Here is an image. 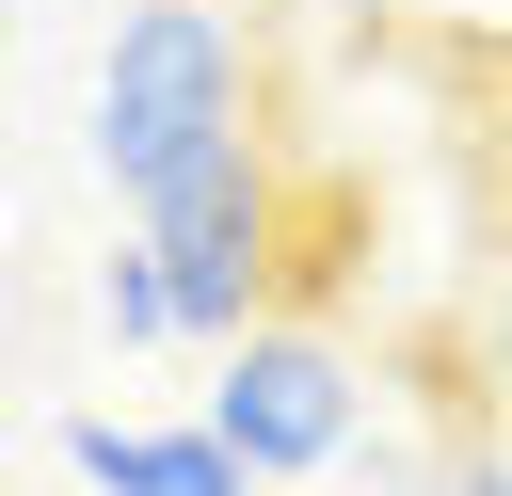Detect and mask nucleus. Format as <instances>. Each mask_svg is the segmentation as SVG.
<instances>
[{"mask_svg":"<svg viewBox=\"0 0 512 496\" xmlns=\"http://www.w3.org/2000/svg\"><path fill=\"white\" fill-rule=\"evenodd\" d=\"M96 336H112V352H160V336H176V272H160V240H112V256H96Z\"/></svg>","mask_w":512,"mask_h":496,"instance_id":"nucleus-5","label":"nucleus"},{"mask_svg":"<svg viewBox=\"0 0 512 496\" xmlns=\"http://www.w3.org/2000/svg\"><path fill=\"white\" fill-rule=\"evenodd\" d=\"M480 384H496V432H512V288H496V320H480Z\"/></svg>","mask_w":512,"mask_h":496,"instance_id":"nucleus-6","label":"nucleus"},{"mask_svg":"<svg viewBox=\"0 0 512 496\" xmlns=\"http://www.w3.org/2000/svg\"><path fill=\"white\" fill-rule=\"evenodd\" d=\"M0 32H16V0H0Z\"/></svg>","mask_w":512,"mask_h":496,"instance_id":"nucleus-8","label":"nucleus"},{"mask_svg":"<svg viewBox=\"0 0 512 496\" xmlns=\"http://www.w3.org/2000/svg\"><path fill=\"white\" fill-rule=\"evenodd\" d=\"M144 240H160V272H176V336H256L272 320V272H288V192H272V160L256 144H224V160H192L160 208H144Z\"/></svg>","mask_w":512,"mask_h":496,"instance_id":"nucleus-2","label":"nucleus"},{"mask_svg":"<svg viewBox=\"0 0 512 496\" xmlns=\"http://www.w3.org/2000/svg\"><path fill=\"white\" fill-rule=\"evenodd\" d=\"M448 496H512V448H480V464H448Z\"/></svg>","mask_w":512,"mask_h":496,"instance_id":"nucleus-7","label":"nucleus"},{"mask_svg":"<svg viewBox=\"0 0 512 496\" xmlns=\"http://www.w3.org/2000/svg\"><path fill=\"white\" fill-rule=\"evenodd\" d=\"M208 432H224L256 480H320V464H352V432H368V384H352V352H336L320 320H256V336H224Z\"/></svg>","mask_w":512,"mask_h":496,"instance_id":"nucleus-3","label":"nucleus"},{"mask_svg":"<svg viewBox=\"0 0 512 496\" xmlns=\"http://www.w3.org/2000/svg\"><path fill=\"white\" fill-rule=\"evenodd\" d=\"M64 464H80L96 496H256V464H240L208 416H176V432H144V416H64Z\"/></svg>","mask_w":512,"mask_h":496,"instance_id":"nucleus-4","label":"nucleus"},{"mask_svg":"<svg viewBox=\"0 0 512 496\" xmlns=\"http://www.w3.org/2000/svg\"><path fill=\"white\" fill-rule=\"evenodd\" d=\"M80 144H96V176H112L128 208H160L192 160L256 144V64H240L224 0H128L112 48H96V112H80Z\"/></svg>","mask_w":512,"mask_h":496,"instance_id":"nucleus-1","label":"nucleus"}]
</instances>
